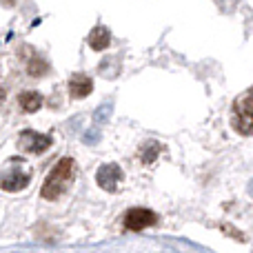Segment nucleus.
<instances>
[{
	"instance_id": "nucleus-11",
	"label": "nucleus",
	"mask_w": 253,
	"mask_h": 253,
	"mask_svg": "<svg viewBox=\"0 0 253 253\" xmlns=\"http://www.w3.org/2000/svg\"><path fill=\"white\" fill-rule=\"evenodd\" d=\"M27 71H29V76H34V78H38V76H42L44 71H47V62L42 60V58L36 56L34 60H29V65H27Z\"/></svg>"
},
{
	"instance_id": "nucleus-13",
	"label": "nucleus",
	"mask_w": 253,
	"mask_h": 253,
	"mask_svg": "<svg viewBox=\"0 0 253 253\" xmlns=\"http://www.w3.org/2000/svg\"><path fill=\"white\" fill-rule=\"evenodd\" d=\"M4 98H7V89H4V87H0V105H2V102H4Z\"/></svg>"
},
{
	"instance_id": "nucleus-10",
	"label": "nucleus",
	"mask_w": 253,
	"mask_h": 253,
	"mask_svg": "<svg viewBox=\"0 0 253 253\" xmlns=\"http://www.w3.org/2000/svg\"><path fill=\"white\" fill-rule=\"evenodd\" d=\"M158 153H160V144L158 142H147L142 147V151H140V160H142L144 165H151V162L158 158Z\"/></svg>"
},
{
	"instance_id": "nucleus-6",
	"label": "nucleus",
	"mask_w": 253,
	"mask_h": 253,
	"mask_svg": "<svg viewBox=\"0 0 253 253\" xmlns=\"http://www.w3.org/2000/svg\"><path fill=\"white\" fill-rule=\"evenodd\" d=\"M29 182H31L29 171L9 169L7 173L0 178V189H2V191H9V193H16V191H22V189L29 187Z\"/></svg>"
},
{
	"instance_id": "nucleus-9",
	"label": "nucleus",
	"mask_w": 253,
	"mask_h": 253,
	"mask_svg": "<svg viewBox=\"0 0 253 253\" xmlns=\"http://www.w3.org/2000/svg\"><path fill=\"white\" fill-rule=\"evenodd\" d=\"M18 102H20V107L27 114H34V111H38L42 107V96L38 91H22L18 96Z\"/></svg>"
},
{
	"instance_id": "nucleus-8",
	"label": "nucleus",
	"mask_w": 253,
	"mask_h": 253,
	"mask_svg": "<svg viewBox=\"0 0 253 253\" xmlns=\"http://www.w3.org/2000/svg\"><path fill=\"white\" fill-rule=\"evenodd\" d=\"M87 42H89V47L91 49L102 51V49H107L111 44V31L107 29V27H102V25L93 27L91 34H89V38H87Z\"/></svg>"
},
{
	"instance_id": "nucleus-4",
	"label": "nucleus",
	"mask_w": 253,
	"mask_h": 253,
	"mask_svg": "<svg viewBox=\"0 0 253 253\" xmlns=\"http://www.w3.org/2000/svg\"><path fill=\"white\" fill-rule=\"evenodd\" d=\"M156 222H158V215L151 209L135 207V209H129L125 213V229H129V231H142L147 227H153Z\"/></svg>"
},
{
	"instance_id": "nucleus-2",
	"label": "nucleus",
	"mask_w": 253,
	"mask_h": 253,
	"mask_svg": "<svg viewBox=\"0 0 253 253\" xmlns=\"http://www.w3.org/2000/svg\"><path fill=\"white\" fill-rule=\"evenodd\" d=\"M233 129L238 133L253 135V96L251 93H242L233 102Z\"/></svg>"
},
{
	"instance_id": "nucleus-5",
	"label": "nucleus",
	"mask_w": 253,
	"mask_h": 253,
	"mask_svg": "<svg viewBox=\"0 0 253 253\" xmlns=\"http://www.w3.org/2000/svg\"><path fill=\"white\" fill-rule=\"evenodd\" d=\"M123 178H125L123 169H120L118 165H102L96 173V182L109 193H114L116 189H118V184L123 182Z\"/></svg>"
},
{
	"instance_id": "nucleus-12",
	"label": "nucleus",
	"mask_w": 253,
	"mask_h": 253,
	"mask_svg": "<svg viewBox=\"0 0 253 253\" xmlns=\"http://www.w3.org/2000/svg\"><path fill=\"white\" fill-rule=\"evenodd\" d=\"M222 231H224V233H231V236H236V240H240V242H242V240H247V238L242 236L240 231H236V229L229 227V224H222Z\"/></svg>"
},
{
	"instance_id": "nucleus-1",
	"label": "nucleus",
	"mask_w": 253,
	"mask_h": 253,
	"mask_svg": "<svg viewBox=\"0 0 253 253\" xmlns=\"http://www.w3.org/2000/svg\"><path fill=\"white\" fill-rule=\"evenodd\" d=\"M74 178H76V160L74 158H60L56 162V167L49 171V175L44 178L40 193H42L44 200H58L69 189Z\"/></svg>"
},
{
	"instance_id": "nucleus-7",
	"label": "nucleus",
	"mask_w": 253,
	"mask_h": 253,
	"mask_svg": "<svg viewBox=\"0 0 253 253\" xmlns=\"http://www.w3.org/2000/svg\"><path fill=\"white\" fill-rule=\"evenodd\" d=\"M93 91V80L87 74H76L69 80V93L71 98H87Z\"/></svg>"
},
{
	"instance_id": "nucleus-3",
	"label": "nucleus",
	"mask_w": 253,
	"mask_h": 253,
	"mask_svg": "<svg viewBox=\"0 0 253 253\" xmlns=\"http://www.w3.org/2000/svg\"><path fill=\"white\" fill-rule=\"evenodd\" d=\"M51 135H42L38 133V131H31L27 129L25 133L18 138V147L22 149V151L27 153H34V156H40V153H44L49 147H51Z\"/></svg>"
}]
</instances>
